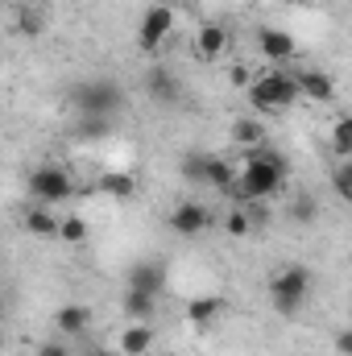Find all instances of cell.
<instances>
[{
	"instance_id": "9a60e30c",
	"label": "cell",
	"mask_w": 352,
	"mask_h": 356,
	"mask_svg": "<svg viewBox=\"0 0 352 356\" xmlns=\"http://www.w3.org/2000/svg\"><path fill=\"white\" fill-rule=\"evenodd\" d=\"M298 88H303L307 99H315V104H332V99H336V79H332L328 71H319V67L298 71Z\"/></svg>"
},
{
	"instance_id": "f546056e",
	"label": "cell",
	"mask_w": 352,
	"mask_h": 356,
	"mask_svg": "<svg viewBox=\"0 0 352 356\" xmlns=\"http://www.w3.org/2000/svg\"><path fill=\"white\" fill-rule=\"evenodd\" d=\"M38 356H75V353H71L67 340H46V344L38 348Z\"/></svg>"
},
{
	"instance_id": "277c9868",
	"label": "cell",
	"mask_w": 352,
	"mask_h": 356,
	"mask_svg": "<svg viewBox=\"0 0 352 356\" xmlns=\"http://www.w3.org/2000/svg\"><path fill=\"white\" fill-rule=\"evenodd\" d=\"M311 294V269L307 266H282L269 273V302L282 319H294Z\"/></svg>"
},
{
	"instance_id": "5bb4252c",
	"label": "cell",
	"mask_w": 352,
	"mask_h": 356,
	"mask_svg": "<svg viewBox=\"0 0 352 356\" xmlns=\"http://www.w3.org/2000/svg\"><path fill=\"white\" fill-rule=\"evenodd\" d=\"M224 311H228V302H224L220 294H195V298L186 302V323H191V327H207V323H216Z\"/></svg>"
},
{
	"instance_id": "30bf717a",
	"label": "cell",
	"mask_w": 352,
	"mask_h": 356,
	"mask_svg": "<svg viewBox=\"0 0 352 356\" xmlns=\"http://www.w3.org/2000/svg\"><path fill=\"white\" fill-rule=\"evenodd\" d=\"M125 286L129 290H145V294H162L166 290V266L145 257V261H133L129 273H125Z\"/></svg>"
},
{
	"instance_id": "6da1fadb",
	"label": "cell",
	"mask_w": 352,
	"mask_h": 356,
	"mask_svg": "<svg viewBox=\"0 0 352 356\" xmlns=\"http://www.w3.org/2000/svg\"><path fill=\"white\" fill-rule=\"evenodd\" d=\"M286 178H290V162H286V154H278L269 141L265 145H253V149H245V166H241V178H237V203H245V199H273L282 186H286Z\"/></svg>"
},
{
	"instance_id": "603a6c76",
	"label": "cell",
	"mask_w": 352,
	"mask_h": 356,
	"mask_svg": "<svg viewBox=\"0 0 352 356\" xmlns=\"http://www.w3.org/2000/svg\"><path fill=\"white\" fill-rule=\"evenodd\" d=\"M108 133H112V120H108V116H75V137L99 141V137H108Z\"/></svg>"
},
{
	"instance_id": "4316f807",
	"label": "cell",
	"mask_w": 352,
	"mask_h": 356,
	"mask_svg": "<svg viewBox=\"0 0 352 356\" xmlns=\"http://www.w3.org/2000/svg\"><path fill=\"white\" fill-rule=\"evenodd\" d=\"M332 191H336V195H340V199L352 207V158H349V162H336V166H332Z\"/></svg>"
},
{
	"instance_id": "7c38bea8",
	"label": "cell",
	"mask_w": 352,
	"mask_h": 356,
	"mask_svg": "<svg viewBox=\"0 0 352 356\" xmlns=\"http://www.w3.org/2000/svg\"><path fill=\"white\" fill-rule=\"evenodd\" d=\"M237 178H241V170H237L228 158L207 154V162H203V186H211V191H220V195H237Z\"/></svg>"
},
{
	"instance_id": "8992f818",
	"label": "cell",
	"mask_w": 352,
	"mask_h": 356,
	"mask_svg": "<svg viewBox=\"0 0 352 356\" xmlns=\"http://www.w3.org/2000/svg\"><path fill=\"white\" fill-rule=\"evenodd\" d=\"M170 29H175V8L170 4H150L145 17H141V25H137V46L145 54H154V50H162V42L170 38Z\"/></svg>"
},
{
	"instance_id": "4fadbf2b",
	"label": "cell",
	"mask_w": 352,
	"mask_h": 356,
	"mask_svg": "<svg viewBox=\"0 0 352 356\" xmlns=\"http://www.w3.org/2000/svg\"><path fill=\"white\" fill-rule=\"evenodd\" d=\"M54 327H58V336H83L91 327V307H83V302H63L58 311H54Z\"/></svg>"
},
{
	"instance_id": "7402d4cb",
	"label": "cell",
	"mask_w": 352,
	"mask_h": 356,
	"mask_svg": "<svg viewBox=\"0 0 352 356\" xmlns=\"http://www.w3.org/2000/svg\"><path fill=\"white\" fill-rule=\"evenodd\" d=\"M88 236H91V228H88V220H83V216H67V220L58 224V241H63V245H71V249L88 245Z\"/></svg>"
},
{
	"instance_id": "8fae6325",
	"label": "cell",
	"mask_w": 352,
	"mask_h": 356,
	"mask_svg": "<svg viewBox=\"0 0 352 356\" xmlns=\"http://www.w3.org/2000/svg\"><path fill=\"white\" fill-rule=\"evenodd\" d=\"M257 50L265 58H273V63H286V58L298 54V42H294V33H286L278 25H262L257 29Z\"/></svg>"
},
{
	"instance_id": "484cf974",
	"label": "cell",
	"mask_w": 352,
	"mask_h": 356,
	"mask_svg": "<svg viewBox=\"0 0 352 356\" xmlns=\"http://www.w3.org/2000/svg\"><path fill=\"white\" fill-rule=\"evenodd\" d=\"M42 29H46V13H42V8L29 4V8L17 13V33H21V38H38Z\"/></svg>"
},
{
	"instance_id": "44dd1931",
	"label": "cell",
	"mask_w": 352,
	"mask_h": 356,
	"mask_svg": "<svg viewBox=\"0 0 352 356\" xmlns=\"http://www.w3.org/2000/svg\"><path fill=\"white\" fill-rule=\"evenodd\" d=\"M328 145H332V154H336L340 162H349V158H352V116H340V120L332 124Z\"/></svg>"
},
{
	"instance_id": "9c48e42d",
	"label": "cell",
	"mask_w": 352,
	"mask_h": 356,
	"mask_svg": "<svg viewBox=\"0 0 352 356\" xmlns=\"http://www.w3.org/2000/svg\"><path fill=\"white\" fill-rule=\"evenodd\" d=\"M207 224H211V211L203 207V203H195V199H186V203H178L175 211H170V232L175 236H199V232H207Z\"/></svg>"
},
{
	"instance_id": "1f68e13d",
	"label": "cell",
	"mask_w": 352,
	"mask_h": 356,
	"mask_svg": "<svg viewBox=\"0 0 352 356\" xmlns=\"http://www.w3.org/2000/svg\"><path fill=\"white\" fill-rule=\"evenodd\" d=\"M154 4H170V8H175V0H154Z\"/></svg>"
},
{
	"instance_id": "ac0fdd59",
	"label": "cell",
	"mask_w": 352,
	"mask_h": 356,
	"mask_svg": "<svg viewBox=\"0 0 352 356\" xmlns=\"http://www.w3.org/2000/svg\"><path fill=\"white\" fill-rule=\"evenodd\" d=\"M228 137H232V145L253 149V145H265V124L262 120H253V116H237L232 129H228Z\"/></svg>"
},
{
	"instance_id": "f1b7e54d",
	"label": "cell",
	"mask_w": 352,
	"mask_h": 356,
	"mask_svg": "<svg viewBox=\"0 0 352 356\" xmlns=\"http://www.w3.org/2000/svg\"><path fill=\"white\" fill-rule=\"evenodd\" d=\"M228 83H232V88H245V91H249L253 83H257V75H253L245 63H232V67H228Z\"/></svg>"
},
{
	"instance_id": "4dcf8cb0",
	"label": "cell",
	"mask_w": 352,
	"mask_h": 356,
	"mask_svg": "<svg viewBox=\"0 0 352 356\" xmlns=\"http://www.w3.org/2000/svg\"><path fill=\"white\" fill-rule=\"evenodd\" d=\"M332 348L340 356H352V327H344V332H336V340H332Z\"/></svg>"
},
{
	"instance_id": "e0dca14e",
	"label": "cell",
	"mask_w": 352,
	"mask_h": 356,
	"mask_svg": "<svg viewBox=\"0 0 352 356\" xmlns=\"http://www.w3.org/2000/svg\"><path fill=\"white\" fill-rule=\"evenodd\" d=\"M116 344H120L125 356H145L154 348V327L150 323H125V332L116 336Z\"/></svg>"
},
{
	"instance_id": "52a82bcc",
	"label": "cell",
	"mask_w": 352,
	"mask_h": 356,
	"mask_svg": "<svg viewBox=\"0 0 352 356\" xmlns=\"http://www.w3.org/2000/svg\"><path fill=\"white\" fill-rule=\"evenodd\" d=\"M145 95L158 108H175L178 99H182V79H178L170 67H150L145 71Z\"/></svg>"
},
{
	"instance_id": "7a4b0ae2",
	"label": "cell",
	"mask_w": 352,
	"mask_h": 356,
	"mask_svg": "<svg viewBox=\"0 0 352 356\" xmlns=\"http://www.w3.org/2000/svg\"><path fill=\"white\" fill-rule=\"evenodd\" d=\"M67 108L75 116H108L116 120L125 108V88L112 75H91V79H75L67 88Z\"/></svg>"
},
{
	"instance_id": "3957f363",
	"label": "cell",
	"mask_w": 352,
	"mask_h": 356,
	"mask_svg": "<svg viewBox=\"0 0 352 356\" xmlns=\"http://www.w3.org/2000/svg\"><path fill=\"white\" fill-rule=\"evenodd\" d=\"M249 95V104H253V112H286V108H294L298 104V71H262L257 75V83L245 91Z\"/></svg>"
},
{
	"instance_id": "cb8c5ba5",
	"label": "cell",
	"mask_w": 352,
	"mask_h": 356,
	"mask_svg": "<svg viewBox=\"0 0 352 356\" xmlns=\"http://www.w3.org/2000/svg\"><path fill=\"white\" fill-rule=\"evenodd\" d=\"M286 216H290L294 224H315V220H319V203H315L311 195H294L290 207H286Z\"/></svg>"
},
{
	"instance_id": "83f0119b",
	"label": "cell",
	"mask_w": 352,
	"mask_h": 356,
	"mask_svg": "<svg viewBox=\"0 0 352 356\" xmlns=\"http://www.w3.org/2000/svg\"><path fill=\"white\" fill-rule=\"evenodd\" d=\"M203 162H207V154H199V149L182 154V178L186 182H203Z\"/></svg>"
},
{
	"instance_id": "d6986e66",
	"label": "cell",
	"mask_w": 352,
	"mask_h": 356,
	"mask_svg": "<svg viewBox=\"0 0 352 356\" xmlns=\"http://www.w3.org/2000/svg\"><path fill=\"white\" fill-rule=\"evenodd\" d=\"M99 191L112 195V199H133L137 195V178L129 175V170H104L99 175Z\"/></svg>"
},
{
	"instance_id": "d4e9b609",
	"label": "cell",
	"mask_w": 352,
	"mask_h": 356,
	"mask_svg": "<svg viewBox=\"0 0 352 356\" xmlns=\"http://www.w3.org/2000/svg\"><path fill=\"white\" fill-rule=\"evenodd\" d=\"M224 232H228V236H237V241L253 232V220H249V211H245L241 203H232V207L224 211Z\"/></svg>"
},
{
	"instance_id": "ffe728a7",
	"label": "cell",
	"mask_w": 352,
	"mask_h": 356,
	"mask_svg": "<svg viewBox=\"0 0 352 356\" xmlns=\"http://www.w3.org/2000/svg\"><path fill=\"white\" fill-rule=\"evenodd\" d=\"M58 224H63V220H54V216L46 211V203L25 211V232H33V236H42V241H46V236H58Z\"/></svg>"
},
{
	"instance_id": "5b68a950",
	"label": "cell",
	"mask_w": 352,
	"mask_h": 356,
	"mask_svg": "<svg viewBox=\"0 0 352 356\" xmlns=\"http://www.w3.org/2000/svg\"><path fill=\"white\" fill-rule=\"evenodd\" d=\"M25 186H29V195H33L38 203H46V207L67 203V199L75 195V178L67 175L63 166H33L29 178H25Z\"/></svg>"
},
{
	"instance_id": "2e32d148",
	"label": "cell",
	"mask_w": 352,
	"mask_h": 356,
	"mask_svg": "<svg viewBox=\"0 0 352 356\" xmlns=\"http://www.w3.org/2000/svg\"><path fill=\"white\" fill-rule=\"evenodd\" d=\"M154 307H158V294H145V290H129V286H125L120 311H125L129 323H150V319H154Z\"/></svg>"
},
{
	"instance_id": "ba28073f",
	"label": "cell",
	"mask_w": 352,
	"mask_h": 356,
	"mask_svg": "<svg viewBox=\"0 0 352 356\" xmlns=\"http://www.w3.org/2000/svg\"><path fill=\"white\" fill-rule=\"evenodd\" d=\"M228 46H232V33H228L224 25L207 21V25L195 29V58H199V63H216V58H224Z\"/></svg>"
}]
</instances>
